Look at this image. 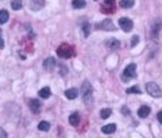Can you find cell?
<instances>
[{
  "mask_svg": "<svg viewBox=\"0 0 162 138\" xmlns=\"http://www.w3.org/2000/svg\"><path fill=\"white\" fill-rule=\"evenodd\" d=\"M82 98L85 105H87L89 108L93 105V87L89 83V80H85L82 83Z\"/></svg>",
  "mask_w": 162,
  "mask_h": 138,
  "instance_id": "1",
  "label": "cell"
},
{
  "mask_svg": "<svg viewBox=\"0 0 162 138\" xmlns=\"http://www.w3.org/2000/svg\"><path fill=\"white\" fill-rule=\"evenodd\" d=\"M57 54L61 58H71V57L75 54V49H73L72 46H69V44L64 43L57 49Z\"/></svg>",
  "mask_w": 162,
  "mask_h": 138,
  "instance_id": "2",
  "label": "cell"
},
{
  "mask_svg": "<svg viewBox=\"0 0 162 138\" xmlns=\"http://www.w3.org/2000/svg\"><path fill=\"white\" fill-rule=\"evenodd\" d=\"M145 91H147L148 94L151 95V97H155V98L162 97V90H161V87L157 84V83H154V82H150V83H147V84H145Z\"/></svg>",
  "mask_w": 162,
  "mask_h": 138,
  "instance_id": "3",
  "label": "cell"
},
{
  "mask_svg": "<svg viewBox=\"0 0 162 138\" xmlns=\"http://www.w3.org/2000/svg\"><path fill=\"white\" fill-rule=\"evenodd\" d=\"M136 78V64H129L124 70L122 75V80H130Z\"/></svg>",
  "mask_w": 162,
  "mask_h": 138,
  "instance_id": "4",
  "label": "cell"
},
{
  "mask_svg": "<svg viewBox=\"0 0 162 138\" xmlns=\"http://www.w3.org/2000/svg\"><path fill=\"white\" fill-rule=\"evenodd\" d=\"M161 28H162V21L159 18H155L153 25H151V37H153L154 40H158V37H159Z\"/></svg>",
  "mask_w": 162,
  "mask_h": 138,
  "instance_id": "5",
  "label": "cell"
},
{
  "mask_svg": "<svg viewBox=\"0 0 162 138\" xmlns=\"http://www.w3.org/2000/svg\"><path fill=\"white\" fill-rule=\"evenodd\" d=\"M119 26H121L125 32H130L133 29V21L129 20V18H121V20H119Z\"/></svg>",
  "mask_w": 162,
  "mask_h": 138,
  "instance_id": "6",
  "label": "cell"
},
{
  "mask_svg": "<svg viewBox=\"0 0 162 138\" xmlns=\"http://www.w3.org/2000/svg\"><path fill=\"white\" fill-rule=\"evenodd\" d=\"M97 28L99 29H103V31H115V25L112 24V21L109 20H104L103 22H100L99 25H97Z\"/></svg>",
  "mask_w": 162,
  "mask_h": 138,
  "instance_id": "7",
  "label": "cell"
},
{
  "mask_svg": "<svg viewBox=\"0 0 162 138\" xmlns=\"http://www.w3.org/2000/svg\"><path fill=\"white\" fill-rule=\"evenodd\" d=\"M103 12H107V14H109V12H114L115 11V0H105L104 2V6H103L101 8Z\"/></svg>",
  "mask_w": 162,
  "mask_h": 138,
  "instance_id": "8",
  "label": "cell"
},
{
  "mask_svg": "<svg viewBox=\"0 0 162 138\" xmlns=\"http://www.w3.org/2000/svg\"><path fill=\"white\" fill-rule=\"evenodd\" d=\"M56 65H57V62H56V59H54L53 57H48V58H46L44 59V62H43V68L46 70H51Z\"/></svg>",
  "mask_w": 162,
  "mask_h": 138,
  "instance_id": "9",
  "label": "cell"
},
{
  "mask_svg": "<svg viewBox=\"0 0 162 138\" xmlns=\"http://www.w3.org/2000/svg\"><path fill=\"white\" fill-rule=\"evenodd\" d=\"M29 108H31V111L33 112V113H39L40 112V102H39V99H31L29 101Z\"/></svg>",
  "mask_w": 162,
  "mask_h": 138,
  "instance_id": "10",
  "label": "cell"
},
{
  "mask_svg": "<svg viewBox=\"0 0 162 138\" xmlns=\"http://www.w3.org/2000/svg\"><path fill=\"white\" fill-rule=\"evenodd\" d=\"M29 6H31V10L38 11V10H40V8L44 6V0H31Z\"/></svg>",
  "mask_w": 162,
  "mask_h": 138,
  "instance_id": "11",
  "label": "cell"
},
{
  "mask_svg": "<svg viewBox=\"0 0 162 138\" xmlns=\"http://www.w3.org/2000/svg\"><path fill=\"white\" fill-rule=\"evenodd\" d=\"M150 112H151L150 107H147V105H143V107H140V108H139L137 115H139V117L144 119V117H147L148 115H150Z\"/></svg>",
  "mask_w": 162,
  "mask_h": 138,
  "instance_id": "12",
  "label": "cell"
},
{
  "mask_svg": "<svg viewBox=\"0 0 162 138\" xmlns=\"http://www.w3.org/2000/svg\"><path fill=\"white\" fill-rule=\"evenodd\" d=\"M101 131L104 134H114L116 131V126H115V124H107V126L101 127Z\"/></svg>",
  "mask_w": 162,
  "mask_h": 138,
  "instance_id": "13",
  "label": "cell"
},
{
  "mask_svg": "<svg viewBox=\"0 0 162 138\" xmlns=\"http://www.w3.org/2000/svg\"><path fill=\"white\" fill-rule=\"evenodd\" d=\"M105 44H107V47H108L109 50H116L119 46H121V43H119V41L116 40V39H109V40H107Z\"/></svg>",
  "mask_w": 162,
  "mask_h": 138,
  "instance_id": "14",
  "label": "cell"
},
{
  "mask_svg": "<svg viewBox=\"0 0 162 138\" xmlns=\"http://www.w3.org/2000/svg\"><path fill=\"white\" fill-rule=\"evenodd\" d=\"M78 94H79V91H78L76 88H69L65 91V97L68 99H75L78 97Z\"/></svg>",
  "mask_w": 162,
  "mask_h": 138,
  "instance_id": "15",
  "label": "cell"
},
{
  "mask_svg": "<svg viewBox=\"0 0 162 138\" xmlns=\"http://www.w3.org/2000/svg\"><path fill=\"white\" fill-rule=\"evenodd\" d=\"M79 120H80V116H79V113H78V112H75V113H72L69 116V123L72 124V126H76V124L79 123Z\"/></svg>",
  "mask_w": 162,
  "mask_h": 138,
  "instance_id": "16",
  "label": "cell"
},
{
  "mask_svg": "<svg viewBox=\"0 0 162 138\" xmlns=\"http://www.w3.org/2000/svg\"><path fill=\"white\" fill-rule=\"evenodd\" d=\"M133 4H134V0H121L119 2V6L122 8H130L133 7Z\"/></svg>",
  "mask_w": 162,
  "mask_h": 138,
  "instance_id": "17",
  "label": "cell"
},
{
  "mask_svg": "<svg viewBox=\"0 0 162 138\" xmlns=\"http://www.w3.org/2000/svg\"><path fill=\"white\" fill-rule=\"evenodd\" d=\"M8 21V11L7 10H0V25L6 24Z\"/></svg>",
  "mask_w": 162,
  "mask_h": 138,
  "instance_id": "18",
  "label": "cell"
},
{
  "mask_svg": "<svg viewBox=\"0 0 162 138\" xmlns=\"http://www.w3.org/2000/svg\"><path fill=\"white\" fill-rule=\"evenodd\" d=\"M86 6V0H72L73 8H83Z\"/></svg>",
  "mask_w": 162,
  "mask_h": 138,
  "instance_id": "19",
  "label": "cell"
},
{
  "mask_svg": "<svg viewBox=\"0 0 162 138\" xmlns=\"http://www.w3.org/2000/svg\"><path fill=\"white\" fill-rule=\"evenodd\" d=\"M111 113H112L111 109H109V108H104V109L100 111V117H101V119H107V117L111 116Z\"/></svg>",
  "mask_w": 162,
  "mask_h": 138,
  "instance_id": "20",
  "label": "cell"
},
{
  "mask_svg": "<svg viewBox=\"0 0 162 138\" xmlns=\"http://www.w3.org/2000/svg\"><path fill=\"white\" fill-rule=\"evenodd\" d=\"M50 94H51V91H50V88H48V87H43L40 91H39L40 98H48V97H50Z\"/></svg>",
  "mask_w": 162,
  "mask_h": 138,
  "instance_id": "21",
  "label": "cell"
},
{
  "mask_svg": "<svg viewBox=\"0 0 162 138\" xmlns=\"http://www.w3.org/2000/svg\"><path fill=\"white\" fill-rule=\"evenodd\" d=\"M126 93L128 94H141V88L139 86H133V87H129L126 90Z\"/></svg>",
  "mask_w": 162,
  "mask_h": 138,
  "instance_id": "22",
  "label": "cell"
},
{
  "mask_svg": "<svg viewBox=\"0 0 162 138\" xmlns=\"http://www.w3.org/2000/svg\"><path fill=\"white\" fill-rule=\"evenodd\" d=\"M22 0H11V8L13 10H21Z\"/></svg>",
  "mask_w": 162,
  "mask_h": 138,
  "instance_id": "23",
  "label": "cell"
},
{
  "mask_svg": "<svg viewBox=\"0 0 162 138\" xmlns=\"http://www.w3.org/2000/svg\"><path fill=\"white\" fill-rule=\"evenodd\" d=\"M38 127H39V130H42V131H48V128H50V123H48V121H40Z\"/></svg>",
  "mask_w": 162,
  "mask_h": 138,
  "instance_id": "24",
  "label": "cell"
},
{
  "mask_svg": "<svg viewBox=\"0 0 162 138\" xmlns=\"http://www.w3.org/2000/svg\"><path fill=\"white\" fill-rule=\"evenodd\" d=\"M82 31H83V33H85V36H89V35H90V24H89V22H86V24L83 25Z\"/></svg>",
  "mask_w": 162,
  "mask_h": 138,
  "instance_id": "25",
  "label": "cell"
},
{
  "mask_svg": "<svg viewBox=\"0 0 162 138\" xmlns=\"http://www.w3.org/2000/svg\"><path fill=\"white\" fill-rule=\"evenodd\" d=\"M60 75L61 76H65L67 75V66L63 65V64H60Z\"/></svg>",
  "mask_w": 162,
  "mask_h": 138,
  "instance_id": "26",
  "label": "cell"
},
{
  "mask_svg": "<svg viewBox=\"0 0 162 138\" xmlns=\"http://www.w3.org/2000/svg\"><path fill=\"white\" fill-rule=\"evenodd\" d=\"M137 43H139V36H133V37H132V44H130V46L134 47Z\"/></svg>",
  "mask_w": 162,
  "mask_h": 138,
  "instance_id": "27",
  "label": "cell"
},
{
  "mask_svg": "<svg viewBox=\"0 0 162 138\" xmlns=\"http://www.w3.org/2000/svg\"><path fill=\"white\" fill-rule=\"evenodd\" d=\"M6 137H7V133H6V131L0 127V138H6Z\"/></svg>",
  "mask_w": 162,
  "mask_h": 138,
  "instance_id": "28",
  "label": "cell"
},
{
  "mask_svg": "<svg viewBox=\"0 0 162 138\" xmlns=\"http://www.w3.org/2000/svg\"><path fill=\"white\" fill-rule=\"evenodd\" d=\"M157 117H158V121H159V123L162 124V111H161V112H158Z\"/></svg>",
  "mask_w": 162,
  "mask_h": 138,
  "instance_id": "29",
  "label": "cell"
},
{
  "mask_svg": "<svg viewBox=\"0 0 162 138\" xmlns=\"http://www.w3.org/2000/svg\"><path fill=\"white\" fill-rule=\"evenodd\" d=\"M122 112H124V113H126V115H130V111H128V109H126V107L122 108Z\"/></svg>",
  "mask_w": 162,
  "mask_h": 138,
  "instance_id": "30",
  "label": "cell"
},
{
  "mask_svg": "<svg viewBox=\"0 0 162 138\" xmlns=\"http://www.w3.org/2000/svg\"><path fill=\"white\" fill-rule=\"evenodd\" d=\"M3 47H4V41H3L2 37H0V49H3Z\"/></svg>",
  "mask_w": 162,
  "mask_h": 138,
  "instance_id": "31",
  "label": "cell"
}]
</instances>
